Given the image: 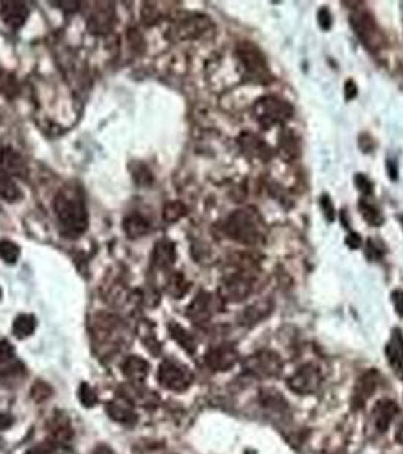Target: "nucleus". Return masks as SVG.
<instances>
[{
    "label": "nucleus",
    "mask_w": 403,
    "mask_h": 454,
    "mask_svg": "<svg viewBox=\"0 0 403 454\" xmlns=\"http://www.w3.org/2000/svg\"><path fill=\"white\" fill-rule=\"evenodd\" d=\"M123 229L129 238H140V237H144L146 234H149L150 225L144 217H141L138 214H132V215L125 218Z\"/></svg>",
    "instance_id": "nucleus-23"
},
{
    "label": "nucleus",
    "mask_w": 403,
    "mask_h": 454,
    "mask_svg": "<svg viewBox=\"0 0 403 454\" xmlns=\"http://www.w3.org/2000/svg\"><path fill=\"white\" fill-rule=\"evenodd\" d=\"M29 14L30 11L25 2H16V0H2L0 2V18L9 29L18 30L23 28Z\"/></svg>",
    "instance_id": "nucleus-11"
},
{
    "label": "nucleus",
    "mask_w": 403,
    "mask_h": 454,
    "mask_svg": "<svg viewBox=\"0 0 403 454\" xmlns=\"http://www.w3.org/2000/svg\"><path fill=\"white\" fill-rule=\"evenodd\" d=\"M397 414H399V407L395 402H391V400L378 402L373 409V423H375L376 430L380 431V433L387 431Z\"/></svg>",
    "instance_id": "nucleus-17"
},
{
    "label": "nucleus",
    "mask_w": 403,
    "mask_h": 454,
    "mask_svg": "<svg viewBox=\"0 0 403 454\" xmlns=\"http://www.w3.org/2000/svg\"><path fill=\"white\" fill-rule=\"evenodd\" d=\"M379 375L376 371H367L358 379L353 391V407H363L376 391Z\"/></svg>",
    "instance_id": "nucleus-16"
},
{
    "label": "nucleus",
    "mask_w": 403,
    "mask_h": 454,
    "mask_svg": "<svg viewBox=\"0 0 403 454\" xmlns=\"http://www.w3.org/2000/svg\"><path fill=\"white\" fill-rule=\"evenodd\" d=\"M11 424H13V419L8 415H0V430L8 429Z\"/></svg>",
    "instance_id": "nucleus-37"
},
{
    "label": "nucleus",
    "mask_w": 403,
    "mask_h": 454,
    "mask_svg": "<svg viewBox=\"0 0 403 454\" xmlns=\"http://www.w3.org/2000/svg\"><path fill=\"white\" fill-rule=\"evenodd\" d=\"M296 153H297V146L293 137L291 138L284 137V140L280 138V157H284V159L290 161L296 157Z\"/></svg>",
    "instance_id": "nucleus-32"
},
{
    "label": "nucleus",
    "mask_w": 403,
    "mask_h": 454,
    "mask_svg": "<svg viewBox=\"0 0 403 454\" xmlns=\"http://www.w3.org/2000/svg\"><path fill=\"white\" fill-rule=\"evenodd\" d=\"M0 197L9 203L18 202L23 198V193L20 191L13 176H9L4 169H0Z\"/></svg>",
    "instance_id": "nucleus-21"
},
{
    "label": "nucleus",
    "mask_w": 403,
    "mask_h": 454,
    "mask_svg": "<svg viewBox=\"0 0 403 454\" xmlns=\"http://www.w3.org/2000/svg\"><path fill=\"white\" fill-rule=\"evenodd\" d=\"M0 297H2V290H0Z\"/></svg>",
    "instance_id": "nucleus-40"
},
{
    "label": "nucleus",
    "mask_w": 403,
    "mask_h": 454,
    "mask_svg": "<svg viewBox=\"0 0 403 454\" xmlns=\"http://www.w3.org/2000/svg\"><path fill=\"white\" fill-rule=\"evenodd\" d=\"M158 380L166 390L181 392L187 390L191 385L193 375L187 368L182 367V365L173 361H166L159 365Z\"/></svg>",
    "instance_id": "nucleus-9"
},
{
    "label": "nucleus",
    "mask_w": 403,
    "mask_h": 454,
    "mask_svg": "<svg viewBox=\"0 0 403 454\" xmlns=\"http://www.w3.org/2000/svg\"><path fill=\"white\" fill-rule=\"evenodd\" d=\"M254 114L258 123L264 129L273 127L275 125H284L293 115V108L282 98L267 96L259 98L254 108Z\"/></svg>",
    "instance_id": "nucleus-3"
},
{
    "label": "nucleus",
    "mask_w": 403,
    "mask_h": 454,
    "mask_svg": "<svg viewBox=\"0 0 403 454\" xmlns=\"http://www.w3.org/2000/svg\"><path fill=\"white\" fill-rule=\"evenodd\" d=\"M174 258H176V250H174V244L167 239L159 241L155 244L154 250V262L159 268H169L174 263Z\"/></svg>",
    "instance_id": "nucleus-22"
},
{
    "label": "nucleus",
    "mask_w": 403,
    "mask_h": 454,
    "mask_svg": "<svg viewBox=\"0 0 403 454\" xmlns=\"http://www.w3.org/2000/svg\"><path fill=\"white\" fill-rule=\"evenodd\" d=\"M53 209L61 225V234L65 238L76 239L89 229V212L79 183L69 182L62 185L53 200Z\"/></svg>",
    "instance_id": "nucleus-1"
},
{
    "label": "nucleus",
    "mask_w": 403,
    "mask_h": 454,
    "mask_svg": "<svg viewBox=\"0 0 403 454\" xmlns=\"http://www.w3.org/2000/svg\"><path fill=\"white\" fill-rule=\"evenodd\" d=\"M254 290L252 279L246 268H242L237 273L226 276L220 285L219 297L220 300L227 303H239L247 298Z\"/></svg>",
    "instance_id": "nucleus-7"
},
{
    "label": "nucleus",
    "mask_w": 403,
    "mask_h": 454,
    "mask_svg": "<svg viewBox=\"0 0 403 454\" xmlns=\"http://www.w3.org/2000/svg\"><path fill=\"white\" fill-rule=\"evenodd\" d=\"M115 23V6L111 2L94 4L91 13L86 20V28L93 35H105L113 29Z\"/></svg>",
    "instance_id": "nucleus-10"
},
{
    "label": "nucleus",
    "mask_w": 403,
    "mask_h": 454,
    "mask_svg": "<svg viewBox=\"0 0 403 454\" xmlns=\"http://www.w3.org/2000/svg\"><path fill=\"white\" fill-rule=\"evenodd\" d=\"M106 412L110 415L114 421L117 423H132L135 419V414H134V409H132V403H130L127 398H122V400H115L106 404Z\"/></svg>",
    "instance_id": "nucleus-19"
},
{
    "label": "nucleus",
    "mask_w": 403,
    "mask_h": 454,
    "mask_svg": "<svg viewBox=\"0 0 403 454\" xmlns=\"http://www.w3.org/2000/svg\"><path fill=\"white\" fill-rule=\"evenodd\" d=\"M351 23L353 28V32L358 35V38L363 41L364 46L372 50L379 52L382 49L385 38L380 32L376 20L373 16L365 9H356L355 13L351 16Z\"/></svg>",
    "instance_id": "nucleus-4"
},
{
    "label": "nucleus",
    "mask_w": 403,
    "mask_h": 454,
    "mask_svg": "<svg viewBox=\"0 0 403 454\" xmlns=\"http://www.w3.org/2000/svg\"><path fill=\"white\" fill-rule=\"evenodd\" d=\"M263 223L254 209H242L226 220L225 234L246 246H255L263 238Z\"/></svg>",
    "instance_id": "nucleus-2"
},
{
    "label": "nucleus",
    "mask_w": 403,
    "mask_h": 454,
    "mask_svg": "<svg viewBox=\"0 0 403 454\" xmlns=\"http://www.w3.org/2000/svg\"><path fill=\"white\" fill-rule=\"evenodd\" d=\"M393 302H395V306L397 309V312L400 315H403V291H396L393 294Z\"/></svg>",
    "instance_id": "nucleus-36"
},
{
    "label": "nucleus",
    "mask_w": 403,
    "mask_h": 454,
    "mask_svg": "<svg viewBox=\"0 0 403 454\" xmlns=\"http://www.w3.org/2000/svg\"><path fill=\"white\" fill-rule=\"evenodd\" d=\"M237 57L250 79L261 84H267L271 81L270 79L271 74H270L264 55L261 53L259 49L255 47L252 42L239 44L237 49Z\"/></svg>",
    "instance_id": "nucleus-5"
},
{
    "label": "nucleus",
    "mask_w": 403,
    "mask_h": 454,
    "mask_svg": "<svg viewBox=\"0 0 403 454\" xmlns=\"http://www.w3.org/2000/svg\"><path fill=\"white\" fill-rule=\"evenodd\" d=\"M18 82L13 73L0 72V96L6 98H14L18 94Z\"/></svg>",
    "instance_id": "nucleus-27"
},
{
    "label": "nucleus",
    "mask_w": 403,
    "mask_h": 454,
    "mask_svg": "<svg viewBox=\"0 0 403 454\" xmlns=\"http://www.w3.org/2000/svg\"><path fill=\"white\" fill-rule=\"evenodd\" d=\"M35 318L32 317V315H18L16 319H14V324H13V334L16 338L18 339H23V338H28L32 334H34V330H35Z\"/></svg>",
    "instance_id": "nucleus-25"
},
{
    "label": "nucleus",
    "mask_w": 403,
    "mask_h": 454,
    "mask_svg": "<svg viewBox=\"0 0 403 454\" xmlns=\"http://www.w3.org/2000/svg\"><path fill=\"white\" fill-rule=\"evenodd\" d=\"M243 146L244 153L247 154H254V157L259 158V159H268L271 157V150L266 146L264 141H261L259 138H256L255 135H244L242 140H239Z\"/></svg>",
    "instance_id": "nucleus-24"
},
{
    "label": "nucleus",
    "mask_w": 403,
    "mask_h": 454,
    "mask_svg": "<svg viewBox=\"0 0 403 454\" xmlns=\"http://www.w3.org/2000/svg\"><path fill=\"white\" fill-rule=\"evenodd\" d=\"M322 380L323 378L320 368L315 367V365L307 363L290 375L287 385L293 392L299 395H310L315 391H319Z\"/></svg>",
    "instance_id": "nucleus-8"
},
{
    "label": "nucleus",
    "mask_w": 403,
    "mask_h": 454,
    "mask_svg": "<svg viewBox=\"0 0 403 454\" xmlns=\"http://www.w3.org/2000/svg\"><path fill=\"white\" fill-rule=\"evenodd\" d=\"M238 361V353L229 346L211 348L205 356V362L212 371H229Z\"/></svg>",
    "instance_id": "nucleus-13"
},
{
    "label": "nucleus",
    "mask_w": 403,
    "mask_h": 454,
    "mask_svg": "<svg viewBox=\"0 0 403 454\" xmlns=\"http://www.w3.org/2000/svg\"><path fill=\"white\" fill-rule=\"evenodd\" d=\"M319 23L323 29H329L331 26V14L328 13V9L323 8L319 13Z\"/></svg>",
    "instance_id": "nucleus-35"
},
{
    "label": "nucleus",
    "mask_w": 403,
    "mask_h": 454,
    "mask_svg": "<svg viewBox=\"0 0 403 454\" xmlns=\"http://www.w3.org/2000/svg\"><path fill=\"white\" fill-rule=\"evenodd\" d=\"M170 331H171V336L179 342L182 348H185L188 353L194 351V348H195L194 339L191 338V335L188 334L187 330L181 327L179 324H170Z\"/></svg>",
    "instance_id": "nucleus-29"
},
{
    "label": "nucleus",
    "mask_w": 403,
    "mask_h": 454,
    "mask_svg": "<svg viewBox=\"0 0 403 454\" xmlns=\"http://www.w3.org/2000/svg\"><path fill=\"white\" fill-rule=\"evenodd\" d=\"M270 314H271V303L268 300L256 302L252 306L244 309L242 315H239V323L243 326H255L261 323L264 318H267Z\"/></svg>",
    "instance_id": "nucleus-18"
},
{
    "label": "nucleus",
    "mask_w": 403,
    "mask_h": 454,
    "mask_svg": "<svg viewBox=\"0 0 403 454\" xmlns=\"http://www.w3.org/2000/svg\"><path fill=\"white\" fill-rule=\"evenodd\" d=\"M359 208H361V212H363L364 218L368 221L370 225H372V226H380V223H382V215H380L378 208H375L373 205H370L367 200H363L361 205H359Z\"/></svg>",
    "instance_id": "nucleus-30"
},
{
    "label": "nucleus",
    "mask_w": 403,
    "mask_h": 454,
    "mask_svg": "<svg viewBox=\"0 0 403 454\" xmlns=\"http://www.w3.org/2000/svg\"><path fill=\"white\" fill-rule=\"evenodd\" d=\"M93 454H115L110 447H108V446H99V447H97L96 450H94V453Z\"/></svg>",
    "instance_id": "nucleus-38"
},
{
    "label": "nucleus",
    "mask_w": 403,
    "mask_h": 454,
    "mask_svg": "<svg viewBox=\"0 0 403 454\" xmlns=\"http://www.w3.org/2000/svg\"><path fill=\"white\" fill-rule=\"evenodd\" d=\"M387 353H388L390 363L393 365L396 370H400L403 365V338L400 336L399 331H396L393 338H391Z\"/></svg>",
    "instance_id": "nucleus-26"
},
{
    "label": "nucleus",
    "mask_w": 403,
    "mask_h": 454,
    "mask_svg": "<svg viewBox=\"0 0 403 454\" xmlns=\"http://www.w3.org/2000/svg\"><path fill=\"white\" fill-rule=\"evenodd\" d=\"M49 395H50V387L46 383L38 382L37 385H34V387H32V398H34L35 402L46 400V398H49Z\"/></svg>",
    "instance_id": "nucleus-34"
},
{
    "label": "nucleus",
    "mask_w": 403,
    "mask_h": 454,
    "mask_svg": "<svg viewBox=\"0 0 403 454\" xmlns=\"http://www.w3.org/2000/svg\"><path fill=\"white\" fill-rule=\"evenodd\" d=\"M79 397H81L82 404H85L86 407H91V406H94L97 403V395H96L94 390L90 385H86V383L81 385Z\"/></svg>",
    "instance_id": "nucleus-33"
},
{
    "label": "nucleus",
    "mask_w": 403,
    "mask_h": 454,
    "mask_svg": "<svg viewBox=\"0 0 403 454\" xmlns=\"http://www.w3.org/2000/svg\"><path fill=\"white\" fill-rule=\"evenodd\" d=\"M396 441L399 442L400 446H403V423L399 426V429L396 431Z\"/></svg>",
    "instance_id": "nucleus-39"
},
{
    "label": "nucleus",
    "mask_w": 403,
    "mask_h": 454,
    "mask_svg": "<svg viewBox=\"0 0 403 454\" xmlns=\"http://www.w3.org/2000/svg\"><path fill=\"white\" fill-rule=\"evenodd\" d=\"M215 309H217V306H215L214 297L208 293H200L188 306L187 314L194 321V323L202 324V323H206V321L211 319V317L215 312Z\"/></svg>",
    "instance_id": "nucleus-14"
},
{
    "label": "nucleus",
    "mask_w": 403,
    "mask_h": 454,
    "mask_svg": "<svg viewBox=\"0 0 403 454\" xmlns=\"http://www.w3.org/2000/svg\"><path fill=\"white\" fill-rule=\"evenodd\" d=\"M211 28V20L203 16H191L188 18L181 20L179 23L171 29L176 40H194L203 35L206 30Z\"/></svg>",
    "instance_id": "nucleus-12"
},
{
    "label": "nucleus",
    "mask_w": 403,
    "mask_h": 454,
    "mask_svg": "<svg viewBox=\"0 0 403 454\" xmlns=\"http://www.w3.org/2000/svg\"><path fill=\"white\" fill-rule=\"evenodd\" d=\"M0 169H4L9 176H17L20 179H26L29 174L26 161L13 147H4L0 150Z\"/></svg>",
    "instance_id": "nucleus-15"
},
{
    "label": "nucleus",
    "mask_w": 403,
    "mask_h": 454,
    "mask_svg": "<svg viewBox=\"0 0 403 454\" xmlns=\"http://www.w3.org/2000/svg\"><path fill=\"white\" fill-rule=\"evenodd\" d=\"M185 214H187V208H185V205L181 202H171L164 208V220L169 221V223L178 221Z\"/></svg>",
    "instance_id": "nucleus-31"
},
{
    "label": "nucleus",
    "mask_w": 403,
    "mask_h": 454,
    "mask_svg": "<svg viewBox=\"0 0 403 454\" xmlns=\"http://www.w3.org/2000/svg\"><path fill=\"white\" fill-rule=\"evenodd\" d=\"M20 258V247L13 241H0V259L6 263L14 265Z\"/></svg>",
    "instance_id": "nucleus-28"
},
{
    "label": "nucleus",
    "mask_w": 403,
    "mask_h": 454,
    "mask_svg": "<svg viewBox=\"0 0 403 454\" xmlns=\"http://www.w3.org/2000/svg\"><path fill=\"white\" fill-rule=\"evenodd\" d=\"M123 373L132 383H141L149 374V363L140 356H130L123 363Z\"/></svg>",
    "instance_id": "nucleus-20"
},
{
    "label": "nucleus",
    "mask_w": 403,
    "mask_h": 454,
    "mask_svg": "<svg viewBox=\"0 0 403 454\" xmlns=\"http://www.w3.org/2000/svg\"><path fill=\"white\" fill-rule=\"evenodd\" d=\"M244 373L254 375L258 379H270L276 378L284 368V362L279 358V354L271 350H259L246 358L243 363Z\"/></svg>",
    "instance_id": "nucleus-6"
}]
</instances>
